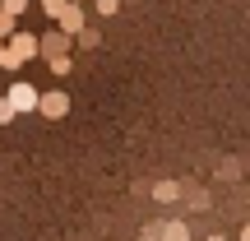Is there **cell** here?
I'll list each match as a JSON object with an SVG mask.
<instances>
[{
    "instance_id": "1",
    "label": "cell",
    "mask_w": 250,
    "mask_h": 241,
    "mask_svg": "<svg viewBox=\"0 0 250 241\" xmlns=\"http://www.w3.org/2000/svg\"><path fill=\"white\" fill-rule=\"evenodd\" d=\"M9 107H19V111L37 107V88L33 84H14V88H9Z\"/></svg>"
},
{
    "instance_id": "2",
    "label": "cell",
    "mask_w": 250,
    "mask_h": 241,
    "mask_svg": "<svg viewBox=\"0 0 250 241\" xmlns=\"http://www.w3.org/2000/svg\"><path fill=\"white\" fill-rule=\"evenodd\" d=\"M162 241H186V227H181V223H167V227H162Z\"/></svg>"
},
{
    "instance_id": "3",
    "label": "cell",
    "mask_w": 250,
    "mask_h": 241,
    "mask_svg": "<svg viewBox=\"0 0 250 241\" xmlns=\"http://www.w3.org/2000/svg\"><path fill=\"white\" fill-rule=\"evenodd\" d=\"M153 195H158V199H176V186H171V181H158V186H153Z\"/></svg>"
},
{
    "instance_id": "4",
    "label": "cell",
    "mask_w": 250,
    "mask_h": 241,
    "mask_svg": "<svg viewBox=\"0 0 250 241\" xmlns=\"http://www.w3.org/2000/svg\"><path fill=\"white\" fill-rule=\"evenodd\" d=\"M42 111H51V116H61V111H65V98H61V93H56V98H46V102H42Z\"/></svg>"
},
{
    "instance_id": "5",
    "label": "cell",
    "mask_w": 250,
    "mask_h": 241,
    "mask_svg": "<svg viewBox=\"0 0 250 241\" xmlns=\"http://www.w3.org/2000/svg\"><path fill=\"white\" fill-rule=\"evenodd\" d=\"M5 9H23V0H5Z\"/></svg>"
},
{
    "instance_id": "6",
    "label": "cell",
    "mask_w": 250,
    "mask_h": 241,
    "mask_svg": "<svg viewBox=\"0 0 250 241\" xmlns=\"http://www.w3.org/2000/svg\"><path fill=\"white\" fill-rule=\"evenodd\" d=\"M241 241H250V227H246V232H241Z\"/></svg>"
},
{
    "instance_id": "7",
    "label": "cell",
    "mask_w": 250,
    "mask_h": 241,
    "mask_svg": "<svg viewBox=\"0 0 250 241\" xmlns=\"http://www.w3.org/2000/svg\"><path fill=\"white\" fill-rule=\"evenodd\" d=\"M208 241H223V237H208Z\"/></svg>"
}]
</instances>
